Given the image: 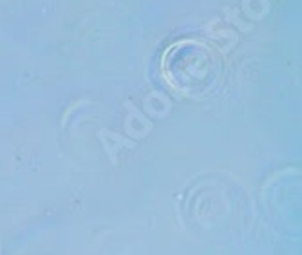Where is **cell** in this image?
I'll use <instances>...</instances> for the list:
<instances>
[{"instance_id":"1","label":"cell","mask_w":302,"mask_h":255,"mask_svg":"<svg viewBox=\"0 0 302 255\" xmlns=\"http://www.w3.org/2000/svg\"><path fill=\"white\" fill-rule=\"evenodd\" d=\"M224 13H226V20L232 22L233 26H237L241 31L248 33L250 29H252V26H248V24H243V22H241V18H239V16H235V9H230V7H226V9H224Z\"/></svg>"}]
</instances>
